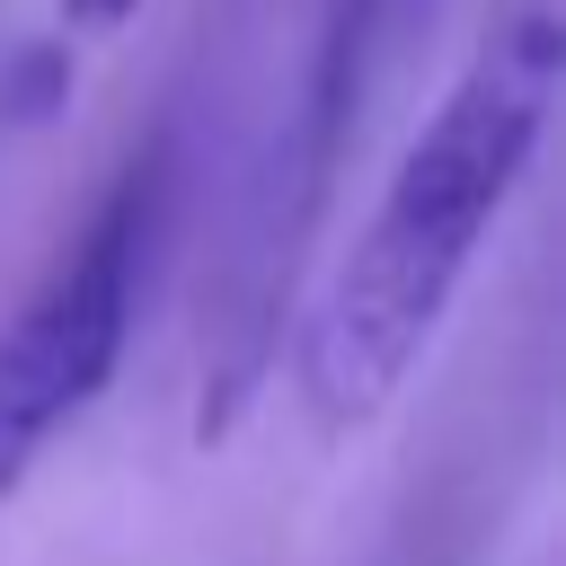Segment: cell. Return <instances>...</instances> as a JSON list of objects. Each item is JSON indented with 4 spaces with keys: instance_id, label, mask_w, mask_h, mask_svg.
I'll list each match as a JSON object with an SVG mask.
<instances>
[{
    "instance_id": "6da1fadb",
    "label": "cell",
    "mask_w": 566,
    "mask_h": 566,
    "mask_svg": "<svg viewBox=\"0 0 566 566\" xmlns=\"http://www.w3.org/2000/svg\"><path fill=\"white\" fill-rule=\"evenodd\" d=\"M566 88V0H486L451 88L407 133L380 203L327 265L301 336L292 398L318 433H363L433 345L486 230L531 177Z\"/></svg>"
},
{
    "instance_id": "7a4b0ae2",
    "label": "cell",
    "mask_w": 566,
    "mask_h": 566,
    "mask_svg": "<svg viewBox=\"0 0 566 566\" xmlns=\"http://www.w3.org/2000/svg\"><path fill=\"white\" fill-rule=\"evenodd\" d=\"M133 265H142V195L124 186L80 248L0 318V504L53 451L62 424L97 407L133 336Z\"/></svg>"
},
{
    "instance_id": "3957f363",
    "label": "cell",
    "mask_w": 566,
    "mask_h": 566,
    "mask_svg": "<svg viewBox=\"0 0 566 566\" xmlns=\"http://www.w3.org/2000/svg\"><path fill=\"white\" fill-rule=\"evenodd\" d=\"M142 0H62V27H80V35H106V27H124Z\"/></svg>"
}]
</instances>
